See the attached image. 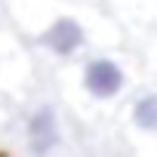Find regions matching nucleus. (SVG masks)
<instances>
[{
    "instance_id": "2",
    "label": "nucleus",
    "mask_w": 157,
    "mask_h": 157,
    "mask_svg": "<svg viewBox=\"0 0 157 157\" xmlns=\"http://www.w3.org/2000/svg\"><path fill=\"white\" fill-rule=\"evenodd\" d=\"M40 43L49 49V52H56V56H74L77 49L83 46V28L77 25L74 19H56L43 34H40Z\"/></svg>"
},
{
    "instance_id": "1",
    "label": "nucleus",
    "mask_w": 157,
    "mask_h": 157,
    "mask_svg": "<svg viewBox=\"0 0 157 157\" xmlns=\"http://www.w3.org/2000/svg\"><path fill=\"white\" fill-rule=\"evenodd\" d=\"M123 83H126V77H123L120 65L111 59H93L83 68V86L96 99H114L123 90Z\"/></svg>"
},
{
    "instance_id": "4",
    "label": "nucleus",
    "mask_w": 157,
    "mask_h": 157,
    "mask_svg": "<svg viewBox=\"0 0 157 157\" xmlns=\"http://www.w3.org/2000/svg\"><path fill=\"white\" fill-rule=\"evenodd\" d=\"M132 120H136L139 129H145V132H157V96H154V93H148V96H142V99L136 102V108H132Z\"/></svg>"
},
{
    "instance_id": "3",
    "label": "nucleus",
    "mask_w": 157,
    "mask_h": 157,
    "mask_svg": "<svg viewBox=\"0 0 157 157\" xmlns=\"http://www.w3.org/2000/svg\"><path fill=\"white\" fill-rule=\"evenodd\" d=\"M28 142H31V151H37V154L49 151L59 142V120H56L52 108L43 105V108H37L31 114V120H28Z\"/></svg>"
}]
</instances>
